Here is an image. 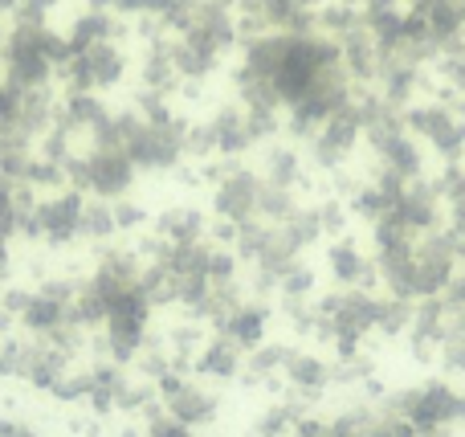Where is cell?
Instances as JSON below:
<instances>
[{"label": "cell", "instance_id": "cell-1", "mask_svg": "<svg viewBox=\"0 0 465 437\" xmlns=\"http://www.w3.org/2000/svg\"><path fill=\"white\" fill-rule=\"evenodd\" d=\"M41 33L45 25H13L9 29V41H4V82H13L17 90H37V86H49L53 62L45 58L41 49Z\"/></svg>", "mask_w": 465, "mask_h": 437}, {"label": "cell", "instance_id": "cell-2", "mask_svg": "<svg viewBox=\"0 0 465 437\" xmlns=\"http://www.w3.org/2000/svg\"><path fill=\"white\" fill-rule=\"evenodd\" d=\"M404 123L416 135H425L445 160H457L465 152V119L449 103H416V107L404 111Z\"/></svg>", "mask_w": 465, "mask_h": 437}, {"label": "cell", "instance_id": "cell-3", "mask_svg": "<svg viewBox=\"0 0 465 437\" xmlns=\"http://www.w3.org/2000/svg\"><path fill=\"white\" fill-rule=\"evenodd\" d=\"M360 131H363V115H360V103H355V94H352V103H347V107H339L323 127H318V139H315L318 164H326V168H331V164H339L343 156L355 147Z\"/></svg>", "mask_w": 465, "mask_h": 437}, {"label": "cell", "instance_id": "cell-4", "mask_svg": "<svg viewBox=\"0 0 465 437\" xmlns=\"http://www.w3.org/2000/svg\"><path fill=\"white\" fill-rule=\"evenodd\" d=\"M86 184L98 192H123L131 184V156L123 147H98L86 160Z\"/></svg>", "mask_w": 465, "mask_h": 437}, {"label": "cell", "instance_id": "cell-5", "mask_svg": "<svg viewBox=\"0 0 465 437\" xmlns=\"http://www.w3.org/2000/svg\"><path fill=\"white\" fill-rule=\"evenodd\" d=\"M139 78H143V90H159V94H172L180 86V70L172 62V37H159V41L148 45V58L139 66Z\"/></svg>", "mask_w": 465, "mask_h": 437}, {"label": "cell", "instance_id": "cell-6", "mask_svg": "<svg viewBox=\"0 0 465 437\" xmlns=\"http://www.w3.org/2000/svg\"><path fill=\"white\" fill-rule=\"evenodd\" d=\"M127 29L111 17V13H82L70 29H66V41H70V54H86L94 45L103 41H114V37H123Z\"/></svg>", "mask_w": 465, "mask_h": 437}, {"label": "cell", "instance_id": "cell-7", "mask_svg": "<svg viewBox=\"0 0 465 437\" xmlns=\"http://www.w3.org/2000/svg\"><path fill=\"white\" fill-rule=\"evenodd\" d=\"M212 135H217V152H225V156L246 152L249 143H254V135H249L246 107H233V103L217 107V115H212Z\"/></svg>", "mask_w": 465, "mask_h": 437}, {"label": "cell", "instance_id": "cell-8", "mask_svg": "<svg viewBox=\"0 0 465 437\" xmlns=\"http://www.w3.org/2000/svg\"><path fill=\"white\" fill-rule=\"evenodd\" d=\"M380 156H384V164H388L392 176H413V172L421 168V147H416L404 131H396L388 143H380Z\"/></svg>", "mask_w": 465, "mask_h": 437}, {"label": "cell", "instance_id": "cell-9", "mask_svg": "<svg viewBox=\"0 0 465 437\" xmlns=\"http://www.w3.org/2000/svg\"><path fill=\"white\" fill-rule=\"evenodd\" d=\"M254 197H257L254 176H249V172H237V176L220 188V209H225V213H233V217H241V213H249V209H254Z\"/></svg>", "mask_w": 465, "mask_h": 437}, {"label": "cell", "instance_id": "cell-10", "mask_svg": "<svg viewBox=\"0 0 465 437\" xmlns=\"http://www.w3.org/2000/svg\"><path fill=\"white\" fill-rule=\"evenodd\" d=\"M29 143L25 135H0V172L4 176H17V172H29Z\"/></svg>", "mask_w": 465, "mask_h": 437}, {"label": "cell", "instance_id": "cell-11", "mask_svg": "<svg viewBox=\"0 0 465 437\" xmlns=\"http://www.w3.org/2000/svg\"><path fill=\"white\" fill-rule=\"evenodd\" d=\"M265 172H270V180H278V184H294V180H299V156L286 152V147H273V152L265 156Z\"/></svg>", "mask_w": 465, "mask_h": 437}, {"label": "cell", "instance_id": "cell-12", "mask_svg": "<svg viewBox=\"0 0 465 437\" xmlns=\"http://www.w3.org/2000/svg\"><path fill=\"white\" fill-rule=\"evenodd\" d=\"M135 111H139L148 123H167V119L176 115V111L167 107V94H159V90H143L139 99H135Z\"/></svg>", "mask_w": 465, "mask_h": 437}, {"label": "cell", "instance_id": "cell-13", "mask_svg": "<svg viewBox=\"0 0 465 437\" xmlns=\"http://www.w3.org/2000/svg\"><path fill=\"white\" fill-rule=\"evenodd\" d=\"M53 9H58V0H17L13 17H17V25H45Z\"/></svg>", "mask_w": 465, "mask_h": 437}, {"label": "cell", "instance_id": "cell-14", "mask_svg": "<svg viewBox=\"0 0 465 437\" xmlns=\"http://www.w3.org/2000/svg\"><path fill=\"white\" fill-rule=\"evenodd\" d=\"M45 217H49V225L58 233H66L74 225V217H78V197H62L58 205H49L45 209Z\"/></svg>", "mask_w": 465, "mask_h": 437}, {"label": "cell", "instance_id": "cell-15", "mask_svg": "<svg viewBox=\"0 0 465 437\" xmlns=\"http://www.w3.org/2000/svg\"><path fill=\"white\" fill-rule=\"evenodd\" d=\"M184 147L192 156H209V152H217V135H212V123H201V127H188V139H184Z\"/></svg>", "mask_w": 465, "mask_h": 437}, {"label": "cell", "instance_id": "cell-16", "mask_svg": "<svg viewBox=\"0 0 465 437\" xmlns=\"http://www.w3.org/2000/svg\"><path fill=\"white\" fill-rule=\"evenodd\" d=\"M246 119H249V135H254V139H262V135H273V131H278V111L254 107V111H246Z\"/></svg>", "mask_w": 465, "mask_h": 437}, {"label": "cell", "instance_id": "cell-17", "mask_svg": "<svg viewBox=\"0 0 465 437\" xmlns=\"http://www.w3.org/2000/svg\"><path fill=\"white\" fill-rule=\"evenodd\" d=\"M114 13H123V17H148V13H156V0H114Z\"/></svg>", "mask_w": 465, "mask_h": 437}, {"label": "cell", "instance_id": "cell-18", "mask_svg": "<svg viewBox=\"0 0 465 437\" xmlns=\"http://www.w3.org/2000/svg\"><path fill=\"white\" fill-rule=\"evenodd\" d=\"M380 205H384V197H380V192H363V197H360V209H363V213H376Z\"/></svg>", "mask_w": 465, "mask_h": 437}, {"label": "cell", "instance_id": "cell-19", "mask_svg": "<svg viewBox=\"0 0 465 437\" xmlns=\"http://www.w3.org/2000/svg\"><path fill=\"white\" fill-rule=\"evenodd\" d=\"M90 4V13H111L114 9V0H86Z\"/></svg>", "mask_w": 465, "mask_h": 437}, {"label": "cell", "instance_id": "cell-20", "mask_svg": "<svg viewBox=\"0 0 465 437\" xmlns=\"http://www.w3.org/2000/svg\"><path fill=\"white\" fill-rule=\"evenodd\" d=\"M172 225H176V233H192L188 225H196V221H192V217H172Z\"/></svg>", "mask_w": 465, "mask_h": 437}, {"label": "cell", "instance_id": "cell-21", "mask_svg": "<svg viewBox=\"0 0 465 437\" xmlns=\"http://www.w3.org/2000/svg\"><path fill=\"white\" fill-rule=\"evenodd\" d=\"M453 111H457V115H461V119H465V90H457V99H453Z\"/></svg>", "mask_w": 465, "mask_h": 437}, {"label": "cell", "instance_id": "cell-22", "mask_svg": "<svg viewBox=\"0 0 465 437\" xmlns=\"http://www.w3.org/2000/svg\"><path fill=\"white\" fill-rule=\"evenodd\" d=\"M4 41H9V33H4V25H0V58H4Z\"/></svg>", "mask_w": 465, "mask_h": 437}, {"label": "cell", "instance_id": "cell-23", "mask_svg": "<svg viewBox=\"0 0 465 437\" xmlns=\"http://www.w3.org/2000/svg\"><path fill=\"white\" fill-rule=\"evenodd\" d=\"M457 4H461V9H465V0H457Z\"/></svg>", "mask_w": 465, "mask_h": 437}, {"label": "cell", "instance_id": "cell-24", "mask_svg": "<svg viewBox=\"0 0 465 437\" xmlns=\"http://www.w3.org/2000/svg\"><path fill=\"white\" fill-rule=\"evenodd\" d=\"M0 13H4V9H0Z\"/></svg>", "mask_w": 465, "mask_h": 437}]
</instances>
